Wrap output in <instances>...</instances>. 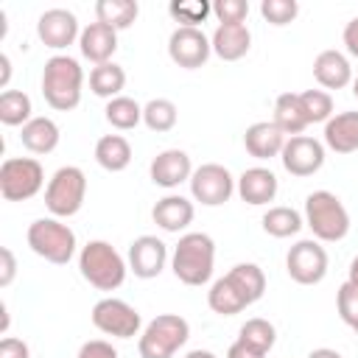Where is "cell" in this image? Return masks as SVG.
Returning <instances> with one entry per match:
<instances>
[{"label":"cell","mask_w":358,"mask_h":358,"mask_svg":"<svg viewBox=\"0 0 358 358\" xmlns=\"http://www.w3.org/2000/svg\"><path fill=\"white\" fill-rule=\"evenodd\" d=\"M81 87H84V70L78 59L67 53H56L42 67V95L48 106L56 112H70L81 103Z\"/></svg>","instance_id":"obj_1"},{"label":"cell","mask_w":358,"mask_h":358,"mask_svg":"<svg viewBox=\"0 0 358 358\" xmlns=\"http://www.w3.org/2000/svg\"><path fill=\"white\" fill-rule=\"evenodd\" d=\"M215 241L207 232H185L171 255V268L185 285H204L213 277Z\"/></svg>","instance_id":"obj_2"},{"label":"cell","mask_w":358,"mask_h":358,"mask_svg":"<svg viewBox=\"0 0 358 358\" xmlns=\"http://www.w3.org/2000/svg\"><path fill=\"white\" fill-rule=\"evenodd\" d=\"M81 277L98 291H117L126 282L129 263L109 241H90L78 252Z\"/></svg>","instance_id":"obj_3"},{"label":"cell","mask_w":358,"mask_h":358,"mask_svg":"<svg viewBox=\"0 0 358 358\" xmlns=\"http://www.w3.org/2000/svg\"><path fill=\"white\" fill-rule=\"evenodd\" d=\"M305 227L313 232L319 243L344 241L350 232V213L341 199L330 190H313L305 199Z\"/></svg>","instance_id":"obj_4"},{"label":"cell","mask_w":358,"mask_h":358,"mask_svg":"<svg viewBox=\"0 0 358 358\" xmlns=\"http://www.w3.org/2000/svg\"><path fill=\"white\" fill-rule=\"evenodd\" d=\"M187 338H190V324L185 316L159 313L143 327L137 338V352L140 358H173Z\"/></svg>","instance_id":"obj_5"},{"label":"cell","mask_w":358,"mask_h":358,"mask_svg":"<svg viewBox=\"0 0 358 358\" xmlns=\"http://www.w3.org/2000/svg\"><path fill=\"white\" fill-rule=\"evenodd\" d=\"M87 199V176L78 165H62L45 187V207L53 218H70Z\"/></svg>","instance_id":"obj_6"},{"label":"cell","mask_w":358,"mask_h":358,"mask_svg":"<svg viewBox=\"0 0 358 358\" xmlns=\"http://www.w3.org/2000/svg\"><path fill=\"white\" fill-rule=\"evenodd\" d=\"M25 238H28L31 252L45 257L53 266H64L76 255V232L59 218H36L28 227Z\"/></svg>","instance_id":"obj_7"},{"label":"cell","mask_w":358,"mask_h":358,"mask_svg":"<svg viewBox=\"0 0 358 358\" xmlns=\"http://www.w3.org/2000/svg\"><path fill=\"white\" fill-rule=\"evenodd\" d=\"M45 187V168L34 157H8L0 165V196L6 201H28Z\"/></svg>","instance_id":"obj_8"},{"label":"cell","mask_w":358,"mask_h":358,"mask_svg":"<svg viewBox=\"0 0 358 358\" xmlns=\"http://www.w3.org/2000/svg\"><path fill=\"white\" fill-rule=\"evenodd\" d=\"M90 316H92V324L103 336H115V338H134L140 336V327H143L137 308H131L126 299H117V296L98 299Z\"/></svg>","instance_id":"obj_9"},{"label":"cell","mask_w":358,"mask_h":358,"mask_svg":"<svg viewBox=\"0 0 358 358\" xmlns=\"http://www.w3.org/2000/svg\"><path fill=\"white\" fill-rule=\"evenodd\" d=\"M285 271L299 285H316L327 274V252L316 238L296 241L285 255Z\"/></svg>","instance_id":"obj_10"},{"label":"cell","mask_w":358,"mask_h":358,"mask_svg":"<svg viewBox=\"0 0 358 358\" xmlns=\"http://www.w3.org/2000/svg\"><path fill=\"white\" fill-rule=\"evenodd\" d=\"M235 185L238 182L232 179V173L224 165H218V162H204L190 176V193L204 207H221V204H227L229 196L235 193Z\"/></svg>","instance_id":"obj_11"},{"label":"cell","mask_w":358,"mask_h":358,"mask_svg":"<svg viewBox=\"0 0 358 358\" xmlns=\"http://www.w3.org/2000/svg\"><path fill=\"white\" fill-rule=\"evenodd\" d=\"M213 45L201 28H173L168 36V56L182 70H199L207 64Z\"/></svg>","instance_id":"obj_12"},{"label":"cell","mask_w":358,"mask_h":358,"mask_svg":"<svg viewBox=\"0 0 358 358\" xmlns=\"http://www.w3.org/2000/svg\"><path fill=\"white\" fill-rule=\"evenodd\" d=\"M280 159L291 176H313L324 165V145L316 137L296 134V137L285 140Z\"/></svg>","instance_id":"obj_13"},{"label":"cell","mask_w":358,"mask_h":358,"mask_svg":"<svg viewBox=\"0 0 358 358\" xmlns=\"http://www.w3.org/2000/svg\"><path fill=\"white\" fill-rule=\"evenodd\" d=\"M36 36L42 39L45 48L64 50V48H70L81 36L78 17L73 11H67V8H48L36 20Z\"/></svg>","instance_id":"obj_14"},{"label":"cell","mask_w":358,"mask_h":358,"mask_svg":"<svg viewBox=\"0 0 358 358\" xmlns=\"http://www.w3.org/2000/svg\"><path fill=\"white\" fill-rule=\"evenodd\" d=\"M126 263H129V271H134V277L154 280L162 274V268L168 263V246L157 235H140L131 241Z\"/></svg>","instance_id":"obj_15"},{"label":"cell","mask_w":358,"mask_h":358,"mask_svg":"<svg viewBox=\"0 0 358 358\" xmlns=\"http://www.w3.org/2000/svg\"><path fill=\"white\" fill-rule=\"evenodd\" d=\"M148 173H151V182L157 187L171 190V187H179L182 182H190L193 165H190L187 151H182V148H165V151H159L151 159Z\"/></svg>","instance_id":"obj_16"},{"label":"cell","mask_w":358,"mask_h":358,"mask_svg":"<svg viewBox=\"0 0 358 358\" xmlns=\"http://www.w3.org/2000/svg\"><path fill=\"white\" fill-rule=\"evenodd\" d=\"M238 196L252 204V207H263L268 201H274L280 185H277V176L263 168V165H255V168H246L241 176H238V185H235Z\"/></svg>","instance_id":"obj_17"},{"label":"cell","mask_w":358,"mask_h":358,"mask_svg":"<svg viewBox=\"0 0 358 358\" xmlns=\"http://www.w3.org/2000/svg\"><path fill=\"white\" fill-rule=\"evenodd\" d=\"M78 48H81V56L90 59L92 64H106L117 50V31L95 20L87 28H81Z\"/></svg>","instance_id":"obj_18"},{"label":"cell","mask_w":358,"mask_h":358,"mask_svg":"<svg viewBox=\"0 0 358 358\" xmlns=\"http://www.w3.org/2000/svg\"><path fill=\"white\" fill-rule=\"evenodd\" d=\"M285 140H288V137L274 126V120H257V123H252V126L246 129V134H243V145H246V151H249L255 159L280 157Z\"/></svg>","instance_id":"obj_19"},{"label":"cell","mask_w":358,"mask_h":358,"mask_svg":"<svg viewBox=\"0 0 358 358\" xmlns=\"http://www.w3.org/2000/svg\"><path fill=\"white\" fill-rule=\"evenodd\" d=\"M313 78L324 87V90H344L347 84H352V67L350 59L341 50H322L313 59Z\"/></svg>","instance_id":"obj_20"},{"label":"cell","mask_w":358,"mask_h":358,"mask_svg":"<svg viewBox=\"0 0 358 358\" xmlns=\"http://www.w3.org/2000/svg\"><path fill=\"white\" fill-rule=\"evenodd\" d=\"M193 215H196L193 201L185 199V196H176V193L159 199L154 204V210H151L154 224L159 229H165V232H182V229H187V224L193 221Z\"/></svg>","instance_id":"obj_21"},{"label":"cell","mask_w":358,"mask_h":358,"mask_svg":"<svg viewBox=\"0 0 358 358\" xmlns=\"http://www.w3.org/2000/svg\"><path fill=\"white\" fill-rule=\"evenodd\" d=\"M210 45H213V53L224 62H238L249 53L252 48V34L243 25H218L210 36Z\"/></svg>","instance_id":"obj_22"},{"label":"cell","mask_w":358,"mask_h":358,"mask_svg":"<svg viewBox=\"0 0 358 358\" xmlns=\"http://www.w3.org/2000/svg\"><path fill=\"white\" fill-rule=\"evenodd\" d=\"M324 145L336 154L358 151V112H338L324 123Z\"/></svg>","instance_id":"obj_23"},{"label":"cell","mask_w":358,"mask_h":358,"mask_svg":"<svg viewBox=\"0 0 358 358\" xmlns=\"http://www.w3.org/2000/svg\"><path fill=\"white\" fill-rule=\"evenodd\" d=\"M59 137H62V131H59L56 120H50V117H31L22 126V131H20V143L31 154H50V151H56Z\"/></svg>","instance_id":"obj_24"},{"label":"cell","mask_w":358,"mask_h":358,"mask_svg":"<svg viewBox=\"0 0 358 358\" xmlns=\"http://www.w3.org/2000/svg\"><path fill=\"white\" fill-rule=\"evenodd\" d=\"M207 305H210V310L218 313V316H235V313H241V310L249 308V299H246L243 291L224 274V277H218V280L210 285V291H207Z\"/></svg>","instance_id":"obj_25"},{"label":"cell","mask_w":358,"mask_h":358,"mask_svg":"<svg viewBox=\"0 0 358 358\" xmlns=\"http://www.w3.org/2000/svg\"><path fill=\"white\" fill-rule=\"evenodd\" d=\"M274 126L285 137H296L310 126L305 112H302L299 92H280L277 95V101H274Z\"/></svg>","instance_id":"obj_26"},{"label":"cell","mask_w":358,"mask_h":358,"mask_svg":"<svg viewBox=\"0 0 358 358\" xmlns=\"http://www.w3.org/2000/svg\"><path fill=\"white\" fill-rule=\"evenodd\" d=\"M95 162L109 171V173H120L129 168L131 162V145L123 134H103L95 143Z\"/></svg>","instance_id":"obj_27"},{"label":"cell","mask_w":358,"mask_h":358,"mask_svg":"<svg viewBox=\"0 0 358 358\" xmlns=\"http://www.w3.org/2000/svg\"><path fill=\"white\" fill-rule=\"evenodd\" d=\"M140 14V6L134 0H98L95 3V17L98 22L115 28V31H126L134 25Z\"/></svg>","instance_id":"obj_28"},{"label":"cell","mask_w":358,"mask_h":358,"mask_svg":"<svg viewBox=\"0 0 358 358\" xmlns=\"http://www.w3.org/2000/svg\"><path fill=\"white\" fill-rule=\"evenodd\" d=\"M126 87V70L115 62H106V64H95L90 70V90L98 95V98H117L120 90Z\"/></svg>","instance_id":"obj_29"},{"label":"cell","mask_w":358,"mask_h":358,"mask_svg":"<svg viewBox=\"0 0 358 358\" xmlns=\"http://www.w3.org/2000/svg\"><path fill=\"white\" fill-rule=\"evenodd\" d=\"M260 224H263V232L271 238H291L305 227V218L294 207H268Z\"/></svg>","instance_id":"obj_30"},{"label":"cell","mask_w":358,"mask_h":358,"mask_svg":"<svg viewBox=\"0 0 358 358\" xmlns=\"http://www.w3.org/2000/svg\"><path fill=\"white\" fill-rule=\"evenodd\" d=\"M103 117L112 129H120V131H129L134 129L137 123H143V106L129 98V95H117L112 101H106V109H103Z\"/></svg>","instance_id":"obj_31"},{"label":"cell","mask_w":358,"mask_h":358,"mask_svg":"<svg viewBox=\"0 0 358 358\" xmlns=\"http://www.w3.org/2000/svg\"><path fill=\"white\" fill-rule=\"evenodd\" d=\"M227 277L243 291L249 305H255L266 291V274H263V268L257 263H238V266H232L227 271Z\"/></svg>","instance_id":"obj_32"},{"label":"cell","mask_w":358,"mask_h":358,"mask_svg":"<svg viewBox=\"0 0 358 358\" xmlns=\"http://www.w3.org/2000/svg\"><path fill=\"white\" fill-rule=\"evenodd\" d=\"M31 98L22 90H6L0 92V123L3 126H25L34 115Z\"/></svg>","instance_id":"obj_33"},{"label":"cell","mask_w":358,"mask_h":358,"mask_svg":"<svg viewBox=\"0 0 358 358\" xmlns=\"http://www.w3.org/2000/svg\"><path fill=\"white\" fill-rule=\"evenodd\" d=\"M176 120H179V109L171 98H151L143 106V123L157 134L171 131L176 126Z\"/></svg>","instance_id":"obj_34"},{"label":"cell","mask_w":358,"mask_h":358,"mask_svg":"<svg viewBox=\"0 0 358 358\" xmlns=\"http://www.w3.org/2000/svg\"><path fill=\"white\" fill-rule=\"evenodd\" d=\"M238 338H241L243 344L260 350V352H268V350L274 347V341H277V330H274V324H271L268 319L255 316V319H246V322L241 324Z\"/></svg>","instance_id":"obj_35"},{"label":"cell","mask_w":358,"mask_h":358,"mask_svg":"<svg viewBox=\"0 0 358 358\" xmlns=\"http://www.w3.org/2000/svg\"><path fill=\"white\" fill-rule=\"evenodd\" d=\"M168 14L179 22V28H199L213 14V6L207 0H176L168 6Z\"/></svg>","instance_id":"obj_36"},{"label":"cell","mask_w":358,"mask_h":358,"mask_svg":"<svg viewBox=\"0 0 358 358\" xmlns=\"http://www.w3.org/2000/svg\"><path fill=\"white\" fill-rule=\"evenodd\" d=\"M299 103L308 123H327L333 117V98L327 90H305L299 92Z\"/></svg>","instance_id":"obj_37"},{"label":"cell","mask_w":358,"mask_h":358,"mask_svg":"<svg viewBox=\"0 0 358 358\" xmlns=\"http://www.w3.org/2000/svg\"><path fill=\"white\" fill-rule=\"evenodd\" d=\"M260 14H263V20H268L271 25H288V22L296 20L299 3H296V0H263V3H260Z\"/></svg>","instance_id":"obj_38"},{"label":"cell","mask_w":358,"mask_h":358,"mask_svg":"<svg viewBox=\"0 0 358 358\" xmlns=\"http://www.w3.org/2000/svg\"><path fill=\"white\" fill-rule=\"evenodd\" d=\"M336 310H338L344 324L352 327L358 322V288L350 280H344L338 285V291H336Z\"/></svg>","instance_id":"obj_39"},{"label":"cell","mask_w":358,"mask_h":358,"mask_svg":"<svg viewBox=\"0 0 358 358\" xmlns=\"http://www.w3.org/2000/svg\"><path fill=\"white\" fill-rule=\"evenodd\" d=\"M213 14L218 17V25H243L249 14V3L246 0H215Z\"/></svg>","instance_id":"obj_40"},{"label":"cell","mask_w":358,"mask_h":358,"mask_svg":"<svg viewBox=\"0 0 358 358\" xmlns=\"http://www.w3.org/2000/svg\"><path fill=\"white\" fill-rule=\"evenodd\" d=\"M76 358H117V350L103 341V338H92V341H84L81 350L76 352Z\"/></svg>","instance_id":"obj_41"},{"label":"cell","mask_w":358,"mask_h":358,"mask_svg":"<svg viewBox=\"0 0 358 358\" xmlns=\"http://www.w3.org/2000/svg\"><path fill=\"white\" fill-rule=\"evenodd\" d=\"M0 288H8L11 282H14V274H17V257H14V252L8 249V246H3L0 249Z\"/></svg>","instance_id":"obj_42"},{"label":"cell","mask_w":358,"mask_h":358,"mask_svg":"<svg viewBox=\"0 0 358 358\" xmlns=\"http://www.w3.org/2000/svg\"><path fill=\"white\" fill-rule=\"evenodd\" d=\"M0 358H31V350L22 338H14V336H6L0 341Z\"/></svg>","instance_id":"obj_43"},{"label":"cell","mask_w":358,"mask_h":358,"mask_svg":"<svg viewBox=\"0 0 358 358\" xmlns=\"http://www.w3.org/2000/svg\"><path fill=\"white\" fill-rule=\"evenodd\" d=\"M341 39H344V48H347V53L358 59V17H352V20L344 25V34H341Z\"/></svg>","instance_id":"obj_44"},{"label":"cell","mask_w":358,"mask_h":358,"mask_svg":"<svg viewBox=\"0 0 358 358\" xmlns=\"http://www.w3.org/2000/svg\"><path fill=\"white\" fill-rule=\"evenodd\" d=\"M227 358H266V352H260V350L243 344L241 338H235V341L229 344V350H227Z\"/></svg>","instance_id":"obj_45"},{"label":"cell","mask_w":358,"mask_h":358,"mask_svg":"<svg viewBox=\"0 0 358 358\" xmlns=\"http://www.w3.org/2000/svg\"><path fill=\"white\" fill-rule=\"evenodd\" d=\"M8 78H11V59L6 53H0V87H3V92L8 90Z\"/></svg>","instance_id":"obj_46"},{"label":"cell","mask_w":358,"mask_h":358,"mask_svg":"<svg viewBox=\"0 0 358 358\" xmlns=\"http://www.w3.org/2000/svg\"><path fill=\"white\" fill-rule=\"evenodd\" d=\"M308 358H344L338 350H330V347H319V350H313Z\"/></svg>","instance_id":"obj_47"},{"label":"cell","mask_w":358,"mask_h":358,"mask_svg":"<svg viewBox=\"0 0 358 358\" xmlns=\"http://www.w3.org/2000/svg\"><path fill=\"white\" fill-rule=\"evenodd\" d=\"M347 280L358 288V255H355V257H352V263H350V277H347Z\"/></svg>","instance_id":"obj_48"},{"label":"cell","mask_w":358,"mask_h":358,"mask_svg":"<svg viewBox=\"0 0 358 358\" xmlns=\"http://www.w3.org/2000/svg\"><path fill=\"white\" fill-rule=\"evenodd\" d=\"M185 358H218L215 352H210V350H190Z\"/></svg>","instance_id":"obj_49"},{"label":"cell","mask_w":358,"mask_h":358,"mask_svg":"<svg viewBox=\"0 0 358 358\" xmlns=\"http://www.w3.org/2000/svg\"><path fill=\"white\" fill-rule=\"evenodd\" d=\"M352 95H355V98H358V76H355V78H352Z\"/></svg>","instance_id":"obj_50"},{"label":"cell","mask_w":358,"mask_h":358,"mask_svg":"<svg viewBox=\"0 0 358 358\" xmlns=\"http://www.w3.org/2000/svg\"><path fill=\"white\" fill-rule=\"evenodd\" d=\"M352 333H355V336H358V322H355V324H352Z\"/></svg>","instance_id":"obj_51"}]
</instances>
